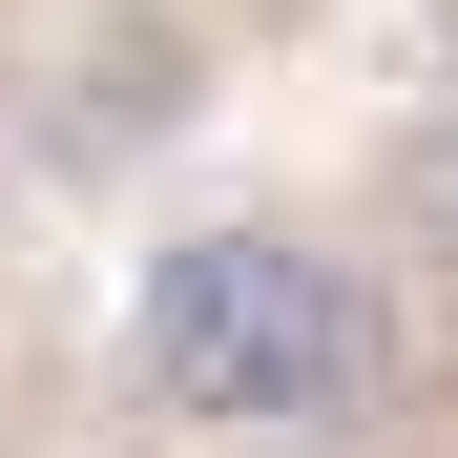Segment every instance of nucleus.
<instances>
[{"label":"nucleus","mask_w":458,"mask_h":458,"mask_svg":"<svg viewBox=\"0 0 458 458\" xmlns=\"http://www.w3.org/2000/svg\"><path fill=\"white\" fill-rule=\"evenodd\" d=\"M417 229H437V250H458V105L417 125Z\"/></svg>","instance_id":"nucleus-2"},{"label":"nucleus","mask_w":458,"mask_h":458,"mask_svg":"<svg viewBox=\"0 0 458 458\" xmlns=\"http://www.w3.org/2000/svg\"><path fill=\"white\" fill-rule=\"evenodd\" d=\"M146 396L208 417V437H334L375 396V292L334 250H292V229H188V250H146Z\"/></svg>","instance_id":"nucleus-1"}]
</instances>
